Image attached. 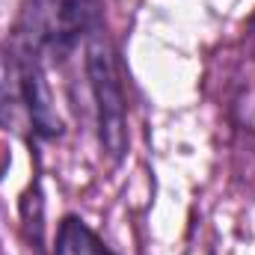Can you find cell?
<instances>
[{"mask_svg": "<svg viewBox=\"0 0 255 255\" xmlns=\"http://www.w3.org/2000/svg\"><path fill=\"white\" fill-rule=\"evenodd\" d=\"M86 74L92 83L95 107H98L101 145L113 160H119L128 151L125 95H122V80H119V68H116V54H113L104 30L86 42Z\"/></svg>", "mask_w": 255, "mask_h": 255, "instance_id": "7a4b0ae2", "label": "cell"}, {"mask_svg": "<svg viewBox=\"0 0 255 255\" xmlns=\"http://www.w3.org/2000/svg\"><path fill=\"white\" fill-rule=\"evenodd\" d=\"M104 30V0H27L15 45L36 60L65 57Z\"/></svg>", "mask_w": 255, "mask_h": 255, "instance_id": "6da1fadb", "label": "cell"}, {"mask_svg": "<svg viewBox=\"0 0 255 255\" xmlns=\"http://www.w3.org/2000/svg\"><path fill=\"white\" fill-rule=\"evenodd\" d=\"M57 255H113L98 235L77 217H65L57 232Z\"/></svg>", "mask_w": 255, "mask_h": 255, "instance_id": "3957f363", "label": "cell"}]
</instances>
